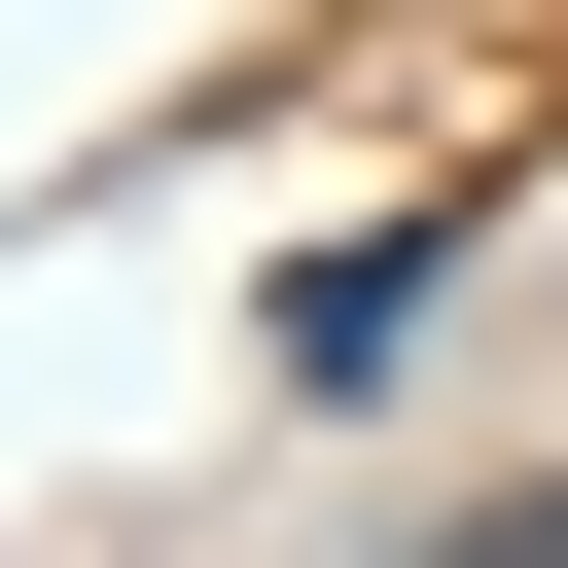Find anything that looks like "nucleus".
Listing matches in <instances>:
<instances>
[{"label":"nucleus","mask_w":568,"mask_h":568,"mask_svg":"<svg viewBox=\"0 0 568 568\" xmlns=\"http://www.w3.org/2000/svg\"><path fill=\"white\" fill-rule=\"evenodd\" d=\"M426 284H462L426 213H355V248H284V390H355V355H426Z\"/></svg>","instance_id":"nucleus-1"}]
</instances>
